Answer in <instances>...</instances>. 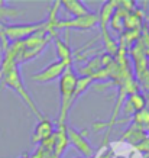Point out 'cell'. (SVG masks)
Instances as JSON below:
<instances>
[{"label":"cell","mask_w":149,"mask_h":158,"mask_svg":"<svg viewBox=\"0 0 149 158\" xmlns=\"http://www.w3.org/2000/svg\"><path fill=\"white\" fill-rule=\"evenodd\" d=\"M0 83L5 87L13 90L23 100L25 105L30 109V112L39 120L42 119V113L38 110V106L35 105V102L32 100L28 89L25 87V83L22 80V76H20L19 64L16 62V55L10 49L9 45L3 49V60H2V64H0Z\"/></svg>","instance_id":"obj_1"},{"label":"cell","mask_w":149,"mask_h":158,"mask_svg":"<svg viewBox=\"0 0 149 158\" xmlns=\"http://www.w3.org/2000/svg\"><path fill=\"white\" fill-rule=\"evenodd\" d=\"M77 71L71 67H68L59 77V116H58L57 125H67L68 112L72 106V96L75 90V83H77Z\"/></svg>","instance_id":"obj_2"},{"label":"cell","mask_w":149,"mask_h":158,"mask_svg":"<svg viewBox=\"0 0 149 158\" xmlns=\"http://www.w3.org/2000/svg\"><path fill=\"white\" fill-rule=\"evenodd\" d=\"M99 25V16L96 13H88L80 18H70V19H58L55 23V29L62 31V29H75V31H90Z\"/></svg>","instance_id":"obj_3"},{"label":"cell","mask_w":149,"mask_h":158,"mask_svg":"<svg viewBox=\"0 0 149 158\" xmlns=\"http://www.w3.org/2000/svg\"><path fill=\"white\" fill-rule=\"evenodd\" d=\"M68 67H71V65L65 64V62L61 61V60H55V61H52L51 64H48L43 70L35 73L34 76H32V80H34V81H38V83H51L62 76V73L65 71Z\"/></svg>","instance_id":"obj_4"},{"label":"cell","mask_w":149,"mask_h":158,"mask_svg":"<svg viewBox=\"0 0 149 158\" xmlns=\"http://www.w3.org/2000/svg\"><path fill=\"white\" fill-rule=\"evenodd\" d=\"M67 136L70 145H72L84 158H94V148L83 132L74 129L71 126H67Z\"/></svg>","instance_id":"obj_5"},{"label":"cell","mask_w":149,"mask_h":158,"mask_svg":"<svg viewBox=\"0 0 149 158\" xmlns=\"http://www.w3.org/2000/svg\"><path fill=\"white\" fill-rule=\"evenodd\" d=\"M54 132H55V126H54L52 120L42 118L39 120V123L35 126L34 134H32V142L34 144H41V142L51 138Z\"/></svg>","instance_id":"obj_6"},{"label":"cell","mask_w":149,"mask_h":158,"mask_svg":"<svg viewBox=\"0 0 149 158\" xmlns=\"http://www.w3.org/2000/svg\"><path fill=\"white\" fill-rule=\"evenodd\" d=\"M67 136V125H57V129L54 132V154L52 158H61L68 147Z\"/></svg>","instance_id":"obj_7"},{"label":"cell","mask_w":149,"mask_h":158,"mask_svg":"<svg viewBox=\"0 0 149 158\" xmlns=\"http://www.w3.org/2000/svg\"><path fill=\"white\" fill-rule=\"evenodd\" d=\"M59 5H61L59 7L65 10L71 18H80V16L91 13V10L80 0H64V2H59Z\"/></svg>","instance_id":"obj_8"},{"label":"cell","mask_w":149,"mask_h":158,"mask_svg":"<svg viewBox=\"0 0 149 158\" xmlns=\"http://www.w3.org/2000/svg\"><path fill=\"white\" fill-rule=\"evenodd\" d=\"M145 105H146V100H145V96L139 94V93H132L129 96V99L126 100L125 106H123V110L125 113H138L139 110L145 109Z\"/></svg>","instance_id":"obj_9"},{"label":"cell","mask_w":149,"mask_h":158,"mask_svg":"<svg viewBox=\"0 0 149 158\" xmlns=\"http://www.w3.org/2000/svg\"><path fill=\"white\" fill-rule=\"evenodd\" d=\"M55 49L58 54V60L64 61L68 65H72V52L67 42H64L62 39L55 38Z\"/></svg>","instance_id":"obj_10"},{"label":"cell","mask_w":149,"mask_h":158,"mask_svg":"<svg viewBox=\"0 0 149 158\" xmlns=\"http://www.w3.org/2000/svg\"><path fill=\"white\" fill-rule=\"evenodd\" d=\"M20 13H22V10L16 9V7H12V6H9L5 2H0V26L5 23L7 19L18 18Z\"/></svg>","instance_id":"obj_11"},{"label":"cell","mask_w":149,"mask_h":158,"mask_svg":"<svg viewBox=\"0 0 149 158\" xmlns=\"http://www.w3.org/2000/svg\"><path fill=\"white\" fill-rule=\"evenodd\" d=\"M136 125H148L149 123V109H142L135 113Z\"/></svg>","instance_id":"obj_12"}]
</instances>
